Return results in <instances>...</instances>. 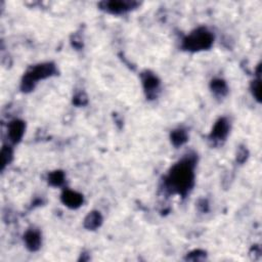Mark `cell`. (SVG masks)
<instances>
[{
	"label": "cell",
	"mask_w": 262,
	"mask_h": 262,
	"mask_svg": "<svg viewBox=\"0 0 262 262\" xmlns=\"http://www.w3.org/2000/svg\"><path fill=\"white\" fill-rule=\"evenodd\" d=\"M195 160L185 158L174 165L165 178V185L173 194L187 195L195 181Z\"/></svg>",
	"instance_id": "6da1fadb"
},
{
	"label": "cell",
	"mask_w": 262,
	"mask_h": 262,
	"mask_svg": "<svg viewBox=\"0 0 262 262\" xmlns=\"http://www.w3.org/2000/svg\"><path fill=\"white\" fill-rule=\"evenodd\" d=\"M252 89H253V94L257 101L260 102V79L253 81L252 85Z\"/></svg>",
	"instance_id": "9a60e30c"
},
{
	"label": "cell",
	"mask_w": 262,
	"mask_h": 262,
	"mask_svg": "<svg viewBox=\"0 0 262 262\" xmlns=\"http://www.w3.org/2000/svg\"><path fill=\"white\" fill-rule=\"evenodd\" d=\"M102 222H103V217L101 213L97 211H93L87 215V217L85 218L84 225L86 228L91 229L92 231V229H96L97 227H100Z\"/></svg>",
	"instance_id": "30bf717a"
},
{
	"label": "cell",
	"mask_w": 262,
	"mask_h": 262,
	"mask_svg": "<svg viewBox=\"0 0 262 262\" xmlns=\"http://www.w3.org/2000/svg\"><path fill=\"white\" fill-rule=\"evenodd\" d=\"M171 140L174 146L179 147L182 146L184 143H187L188 140V134L182 129H177L174 130L171 133Z\"/></svg>",
	"instance_id": "7c38bea8"
},
{
	"label": "cell",
	"mask_w": 262,
	"mask_h": 262,
	"mask_svg": "<svg viewBox=\"0 0 262 262\" xmlns=\"http://www.w3.org/2000/svg\"><path fill=\"white\" fill-rule=\"evenodd\" d=\"M214 42L212 33L205 28H199L183 39L182 47L189 51H201L209 49Z\"/></svg>",
	"instance_id": "3957f363"
},
{
	"label": "cell",
	"mask_w": 262,
	"mask_h": 262,
	"mask_svg": "<svg viewBox=\"0 0 262 262\" xmlns=\"http://www.w3.org/2000/svg\"><path fill=\"white\" fill-rule=\"evenodd\" d=\"M211 89L216 96L223 97L227 93V85L221 79H215L211 82Z\"/></svg>",
	"instance_id": "8fae6325"
},
{
	"label": "cell",
	"mask_w": 262,
	"mask_h": 262,
	"mask_svg": "<svg viewBox=\"0 0 262 262\" xmlns=\"http://www.w3.org/2000/svg\"><path fill=\"white\" fill-rule=\"evenodd\" d=\"M246 159H247V150L240 149L238 152L237 160H239L240 162H244Z\"/></svg>",
	"instance_id": "2e32d148"
},
{
	"label": "cell",
	"mask_w": 262,
	"mask_h": 262,
	"mask_svg": "<svg viewBox=\"0 0 262 262\" xmlns=\"http://www.w3.org/2000/svg\"><path fill=\"white\" fill-rule=\"evenodd\" d=\"M56 73V66L51 63L40 64L38 66H35V67H32L24 76L23 81H22V89L24 91H31L34 89L36 83L39 80L49 78Z\"/></svg>",
	"instance_id": "7a4b0ae2"
},
{
	"label": "cell",
	"mask_w": 262,
	"mask_h": 262,
	"mask_svg": "<svg viewBox=\"0 0 262 262\" xmlns=\"http://www.w3.org/2000/svg\"><path fill=\"white\" fill-rule=\"evenodd\" d=\"M13 158V151L9 147H3L1 151V161H2V169L7 165Z\"/></svg>",
	"instance_id": "5bb4252c"
},
{
	"label": "cell",
	"mask_w": 262,
	"mask_h": 262,
	"mask_svg": "<svg viewBox=\"0 0 262 262\" xmlns=\"http://www.w3.org/2000/svg\"><path fill=\"white\" fill-rule=\"evenodd\" d=\"M25 243L29 250L37 251L41 246V235L35 229H30L25 235Z\"/></svg>",
	"instance_id": "9c48e42d"
},
{
	"label": "cell",
	"mask_w": 262,
	"mask_h": 262,
	"mask_svg": "<svg viewBox=\"0 0 262 262\" xmlns=\"http://www.w3.org/2000/svg\"><path fill=\"white\" fill-rule=\"evenodd\" d=\"M48 180L54 187H60L65 181V174L62 171H54L49 175Z\"/></svg>",
	"instance_id": "4fadbf2b"
},
{
	"label": "cell",
	"mask_w": 262,
	"mask_h": 262,
	"mask_svg": "<svg viewBox=\"0 0 262 262\" xmlns=\"http://www.w3.org/2000/svg\"><path fill=\"white\" fill-rule=\"evenodd\" d=\"M229 132V123L225 118H220L218 121L215 123L212 132L210 134V137L213 140L216 141H221L224 140V138L227 136Z\"/></svg>",
	"instance_id": "8992f818"
},
{
	"label": "cell",
	"mask_w": 262,
	"mask_h": 262,
	"mask_svg": "<svg viewBox=\"0 0 262 262\" xmlns=\"http://www.w3.org/2000/svg\"><path fill=\"white\" fill-rule=\"evenodd\" d=\"M26 125L21 120H14L8 125V137L14 144L19 143L25 133Z\"/></svg>",
	"instance_id": "5b68a950"
},
{
	"label": "cell",
	"mask_w": 262,
	"mask_h": 262,
	"mask_svg": "<svg viewBox=\"0 0 262 262\" xmlns=\"http://www.w3.org/2000/svg\"><path fill=\"white\" fill-rule=\"evenodd\" d=\"M143 83L145 90L148 93V96L153 97L156 95V92L159 90L160 82L155 75L151 73H146L143 76Z\"/></svg>",
	"instance_id": "ba28073f"
},
{
	"label": "cell",
	"mask_w": 262,
	"mask_h": 262,
	"mask_svg": "<svg viewBox=\"0 0 262 262\" xmlns=\"http://www.w3.org/2000/svg\"><path fill=\"white\" fill-rule=\"evenodd\" d=\"M62 201L66 206H68L69 208L75 209V208H78V207L82 205L83 196L81 194L77 192L67 190V191H65L62 195Z\"/></svg>",
	"instance_id": "52a82bcc"
},
{
	"label": "cell",
	"mask_w": 262,
	"mask_h": 262,
	"mask_svg": "<svg viewBox=\"0 0 262 262\" xmlns=\"http://www.w3.org/2000/svg\"><path fill=\"white\" fill-rule=\"evenodd\" d=\"M138 5L134 1H123V0H112V1H104L101 3V7L106 12L113 15H121L131 9L135 8Z\"/></svg>",
	"instance_id": "277c9868"
}]
</instances>
